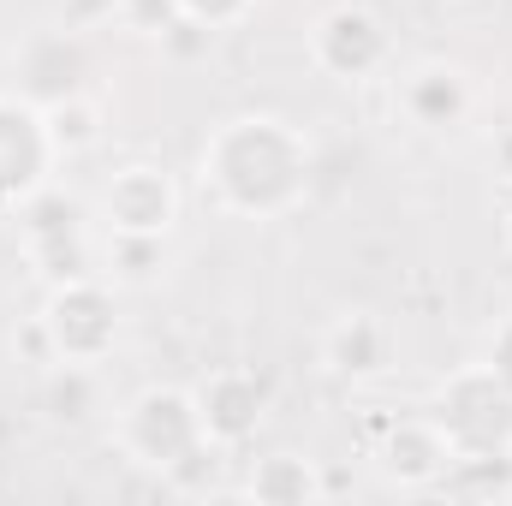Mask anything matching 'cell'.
I'll return each instance as SVG.
<instances>
[{"mask_svg": "<svg viewBox=\"0 0 512 506\" xmlns=\"http://www.w3.org/2000/svg\"><path fill=\"white\" fill-rule=\"evenodd\" d=\"M203 191L215 197V209L239 215V221H280L310 197V137L280 120V114H239L221 120L203 143Z\"/></svg>", "mask_w": 512, "mask_h": 506, "instance_id": "cell-1", "label": "cell"}, {"mask_svg": "<svg viewBox=\"0 0 512 506\" xmlns=\"http://www.w3.org/2000/svg\"><path fill=\"white\" fill-rule=\"evenodd\" d=\"M393 102L399 114L417 131H453L471 120L477 108V90H471V72L453 66V60H417L393 78Z\"/></svg>", "mask_w": 512, "mask_h": 506, "instance_id": "cell-12", "label": "cell"}, {"mask_svg": "<svg viewBox=\"0 0 512 506\" xmlns=\"http://www.w3.org/2000/svg\"><path fill=\"white\" fill-rule=\"evenodd\" d=\"M316 352H322V370L328 376L376 381L393 370V328H387V316H376V310H346V316H334L322 328Z\"/></svg>", "mask_w": 512, "mask_h": 506, "instance_id": "cell-13", "label": "cell"}, {"mask_svg": "<svg viewBox=\"0 0 512 506\" xmlns=\"http://www.w3.org/2000/svg\"><path fill=\"white\" fill-rule=\"evenodd\" d=\"M12 78H18V96H30L36 108L66 102L90 78V48H84V36L72 24L66 30H30L12 48Z\"/></svg>", "mask_w": 512, "mask_h": 506, "instance_id": "cell-10", "label": "cell"}, {"mask_svg": "<svg viewBox=\"0 0 512 506\" xmlns=\"http://www.w3.org/2000/svg\"><path fill=\"white\" fill-rule=\"evenodd\" d=\"M489 370L512 387V316H501V328L489 334Z\"/></svg>", "mask_w": 512, "mask_h": 506, "instance_id": "cell-20", "label": "cell"}, {"mask_svg": "<svg viewBox=\"0 0 512 506\" xmlns=\"http://www.w3.org/2000/svg\"><path fill=\"white\" fill-rule=\"evenodd\" d=\"M453 6H465V0H453Z\"/></svg>", "mask_w": 512, "mask_h": 506, "instance_id": "cell-23", "label": "cell"}, {"mask_svg": "<svg viewBox=\"0 0 512 506\" xmlns=\"http://www.w3.org/2000/svg\"><path fill=\"white\" fill-rule=\"evenodd\" d=\"M191 393H197L203 435H209L215 447H245L256 429H262L268 399H274L268 376H256L251 364H215V370L197 381Z\"/></svg>", "mask_w": 512, "mask_h": 506, "instance_id": "cell-9", "label": "cell"}, {"mask_svg": "<svg viewBox=\"0 0 512 506\" xmlns=\"http://www.w3.org/2000/svg\"><path fill=\"white\" fill-rule=\"evenodd\" d=\"M203 417H197V393L191 387H143L131 393L114 417V447L143 471H173L179 459H191L203 447Z\"/></svg>", "mask_w": 512, "mask_h": 506, "instance_id": "cell-3", "label": "cell"}, {"mask_svg": "<svg viewBox=\"0 0 512 506\" xmlns=\"http://www.w3.org/2000/svg\"><path fill=\"white\" fill-rule=\"evenodd\" d=\"M36 316L48 328L54 364H102L120 346V298H114V280L96 274V268L72 274V280H54Z\"/></svg>", "mask_w": 512, "mask_h": 506, "instance_id": "cell-4", "label": "cell"}, {"mask_svg": "<svg viewBox=\"0 0 512 506\" xmlns=\"http://www.w3.org/2000/svg\"><path fill=\"white\" fill-rule=\"evenodd\" d=\"M18 239H24L30 268H42L48 286L96 268V256H90V233H84V209H78L66 191H54V185H42V191L18 209Z\"/></svg>", "mask_w": 512, "mask_h": 506, "instance_id": "cell-7", "label": "cell"}, {"mask_svg": "<svg viewBox=\"0 0 512 506\" xmlns=\"http://www.w3.org/2000/svg\"><path fill=\"white\" fill-rule=\"evenodd\" d=\"M245 501H268V506H304L328 495V477L316 471V459H298V453H274V459H256L245 489Z\"/></svg>", "mask_w": 512, "mask_h": 506, "instance_id": "cell-14", "label": "cell"}, {"mask_svg": "<svg viewBox=\"0 0 512 506\" xmlns=\"http://www.w3.org/2000/svg\"><path fill=\"white\" fill-rule=\"evenodd\" d=\"M376 465H382V477L399 495H429V489L447 483V471H459V453H453V441L441 435V423L423 411V417L387 423L382 447H376Z\"/></svg>", "mask_w": 512, "mask_h": 506, "instance_id": "cell-11", "label": "cell"}, {"mask_svg": "<svg viewBox=\"0 0 512 506\" xmlns=\"http://www.w3.org/2000/svg\"><path fill=\"white\" fill-rule=\"evenodd\" d=\"M495 167H501V179H512V126L495 137Z\"/></svg>", "mask_w": 512, "mask_h": 506, "instance_id": "cell-21", "label": "cell"}, {"mask_svg": "<svg viewBox=\"0 0 512 506\" xmlns=\"http://www.w3.org/2000/svg\"><path fill=\"white\" fill-rule=\"evenodd\" d=\"M304 54H310V66H316L322 78H334V84H370L376 72H387V60H393V36H387V24L370 6L340 0V6H328V12L310 24Z\"/></svg>", "mask_w": 512, "mask_h": 506, "instance_id": "cell-5", "label": "cell"}, {"mask_svg": "<svg viewBox=\"0 0 512 506\" xmlns=\"http://www.w3.org/2000/svg\"><path fill=\"white\" fill-rule=\"evenodd\" d=\"M96 221L108 233H149V239H167L173 221H179V185L167 167H149V161H131L120 167L102 197H96Z\"/></svg>", "mask_w": 512, "mask_h": 506, "instance_id": "cell-8", "label": "cell"}, {"mask_svg": "<svg viewBox=\"0 0 512 506\" xmlns=\"http://www.w3.org/2000/svg\"><path fill=\"white\" fill-rule=\"evenodd\" d=\"M96 393H102L96 364H48V376H42V399L60 423H84L96 411Z\"/></svg>", "mask_w": 512, "mask_h": 506, "instance_id": "cell-17", "label": "cell"}, {"mask_svg": "<svg viewBox=\"0 0 512 506\" xmlns=\"http://www.w3.org/2000/svg\"><path fill=\"white\" fill-rule=\"evenodd\" d=\"M179 6H185V18H191V24H203L209 36L239 30V24L256 12V0H179Z\"/></svg>", "mask_w": 512, "mask_h": 506, "instance_id": "cell-19", "label": "cell"}, {"mask_svg": "<svg viewBox=\"0 0 512 506\" xmlns=\"http://www.w3.org/2000/svg\"><path fill=\"white\" fill-rule=\"evenodd\" d=\"M179 18H185L179 0H114V24H126L131 36H155L161 42Z\"/></svg>", "mask_w": 512, "mask_h": 506, "instance_id": "cell-18", "label": "cell"}, {"mask_svg": "<svg viewBox=\"0 0 512 506\" xmlns=\"http://www.w3.org/2000/svg\"><path fill=\"white\" fill-rule=\"evenodd\" d=\"M102 274L114 286H155L167 274V239L149 233H108L102 245Z\"/></svg>", "mask_w": 512, "mask_h": 506, "instance_id": "cell-15", "label": "cell"}, {"mask_svg": "<svg viewBox=\"0 0 512 506\" xmlns=\"http://www.w3.org/2000/svg\"><path fill=\"white\" fill-rule=\"evenodd\" d=\"M429 417L441 423L459 459H512V387L489 370V358L459 364L441 381Z\"/></svg>", "mask_w": 512, "mask_h": 506, "instance_id": "cell-2", "label": "cell"}, {"mask_svg": "<svg viewBox=\"0 0 512 506\" xmlns=\"http://www.w3.org/2000/svg\"><path fill=\"white\" fill-rule=\"evenodd\" d=\"M60 149L30 96L0 90V215H18L42 185H54Z\"/></svg>", "mask_w": 512, "mask_h": 506, "instance_id": "cell-6", "label": "cell"}, {"mask_svg": "<svg viewBox=\"0 0 512 506\" xmlns=\"http://www.w3.org/2000/svg\"><path fill=\"white\" fill-rule=\"evenodd\" d=\"M501 239H507V251H512V209H507V221H501Z\"/></svg>", "mask_w": 512, "mask_h": 506, "instance_id": "cell-22", "label": "cell"}, {"mask_svg": "<svg viewBox=\"0 0 512 506\" xmlns=\"http://www.w3.org/2000/svg\"><path fill=\"white\" fill-rule=\"evenodd\" d=\"M42 120H48V137H54L60 161H78V155H90V149L102 143V102H96L90 90H78V96H66V102H48Z\"/></svg>", "mask_w": 512, "mask_h": 506, "instance_id": "cell-16", "label": "cell"}]
</instances>
